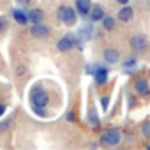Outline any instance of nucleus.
<instances>
[{
    "label": "nucleus",
    "instance_id": "nucleus-1",
    "mask_svg": "<svg viewBox=\"0 0 150 150\" xmlns=\"http://www.w3.org/2000/svg\"><path fill=\"white\" fill-rule=\"evenodd\" d=\"M57 14H58V20L64 25H67V27H72L74 23H76V11H74L72 7H69V6H60Z\"/></svg>",
    "mask_w": 150,
    "mask_h": 150
},
{
    "label": "nucleus",
    "instance_id": "nucleus-2",
    "mask_svg": "<svg viewBox=\"0 0 150 150\" xmlns=\"http://www.w3.org/2000/svg\"><path fill=\"white\" fill-rule=\"evenodd\" d=\"M30 99H32V106L34 108H44L48 104L50 96H48V92L42 87H35L32 90V94H30Z\"/></svg>",
    "mask_w": 150,
    "mask_h": 150
},
{
    "label": "nucleus",
    "instance_id": "nucleus-3",
    "mask_svg": "<svg viewBox=\"0 0 150 150\" xmlns=\"http://www.w3.org/2000/svg\"><path fill=\"white\" fill-rule=\"evenodd\" d=\"M120 132L118 131H106V132H103L101 134V141L104 143V145H110V146H115V145H118L120 143Z\"/></svg>",
    "mask_w": 150,
    "mask_h": 150
},
{
    "label": "nucleus",
    "instance_id": "nucleus-4",
    "mask_svg": "<svg viewBox=\"0 0 150 150\" xmlns=\"http://www.w3.org/2000/svg\"><path fill=\"white\" fill-rule=\"evenodd\" d=\"M129 42H131V48H132L136 53H141V51L146 48V42H148V41H146V37H145L143 34H136V35L131 37Z\"/></svg>",
    "mask_w": 150,
    "mask_h": 150
},
{
    "label": "nucleus",
    "instance_id": "nucleus-5",
    "mask_svg": "<svg viewBox=\"0 0 150 150\" xmlns=\"http://www.w3.org/2000/svg\"><path fill=\"white\" fill-rule=\"evenodd\" d=\"M74 42H76V41H74V37H72V35H64V37L58 41V44H57V46H58V50H60V51H69V50L74 46Z\"/></svg>",
    "mask_w": 150,
    "mask_h": 150
},
{
    "label": "nucleus",
    "instance_id": "nucleus-6",
    "mask_svg": "<svg viewBox=\"0 0 150 150\" xmlns=\"http://www.w3.org/2000/svg\"><path fill=\"white\" fill-rule=\"evenodd\" d=\"M134 90H136V94H139V96H146V94L150 92V85H148L146 80H136Z\"/></svg>",
    "mask_w": 150,
    "mask_h": 150
},
{
    "label": "nucleus",
    "instance_id": "nucleus-7",
    "mask_svg": "<svg viewBox=\"0 0 150 150\" xmlns=\"http://www.w3.org/2000/svg\"><path fill=\"white\" fill-rule=\"evenodd\" d=\"M94 78H96L97 85H104L106 80H108V69L106 67H99L97 71H94Z\"/></svg>",
    "mask_w": 150,
    "mask_h": 150
},
{
    "label": "nucleus",
    "instance_id": "nucleus-8",
    "mask_svg": "<svg viewBox=\"0 0 150 150\" xmlns=\"http://www.w3.org/2000/svg\"><path fill=\"white\" fill-rule=\"evenodd\" d=\"M90 7H92L90 0H76V11L80 13V16H87Z\"/></svg>",
    "mask_w": 150,
    "mask_h": 150
},
{
    "label": "nucleus",
    "instance_id": "nucleus-9",
    "mask_svg": "<svg viewBox=\"0 0 150 150\" xmlns=\"http://www.w3.org/2000/svg\"><path fill=\"white\" fill-rule=\"evenodd\" d=\"M32 34L35 37H46L50 34V28L46 25H41V23H34V28H32Z\"/></svg>",
    "mask_w": 150,
    "mask_h": 150
},
{
    "label": "nucleus",
    "instance_id": "nucleus-10",
    "mask_svg": "<svg viewBox=\"0 0 150 150\" xmlns=\"http://www.w3.org/2000/svg\"><path fill=\"white\" fill-rule=\"evenodd\" d=\"M118 51L117 50H111V48H108V50H104V60L108 62V64H117L118 62Z\"/></svg>",
    "mask_w": 150,
    "mask_h": 150
},
{
    "label": "nucleus",
    "instance_id": "nucleus-11",
    "mask_svg": "<svg viewBox=\"0 0 150 150\" xmlns=\"http://www.w3.org/2000/svg\"><path fill=\"white\" fill-rule=\"evenodd\" d=\"M90 20L92 21H99V20H103V16H104V11H103V7L101 6H94V7H90Z\"/></svg>",
    "mask_w": 150,
    "mask_h": 150
},
{
    "label": "nucleus",
    "instance_id": "nucleus-12",
    "mask_svg": "<svg viewBox=\"0 0 150 150\" xmlns=\"http://www.w3.org/2000/svg\"><path fill=\"white\" fill-rule=\"evenodd\" d=\"M13 18H14V21H16L18 25H25V23L28 21L27 13H23V11H20V9H14V11H13Z\"/></svg>",
    "mask_w": 150,
    "mask_h": 150
},
{
    "label": "nucleus",
    "instance_id": "nucleus-13",
    "mask_svg": "<svg viewBox=\"0 0 150 150\" xmlns=\"http://www.w3.org/2000/svg\"><path fill=\"white\" fill-rule=\"evenodd\" d=\"M27 18H28V21H32V23H41V20H42V11H41V9H32V11L27 14Z\"/></svg>",
    "mask_w": 150,
    "mask_h": 150
},
{
    "label": "nucleus",
    "instance_id": "nucleus-14",
    "mask_svg": "<svg viewBox=\"0 0 150 150\" xmlns=\"http://www.w3.org/2000/svg\"><path fill=\"white\" fill-rule=\"evenodd\" d=\"M131 18H132V9L131 7H124V9L118 11V20L120 21H129Z\"/></svg>",
    "mask_w": 150,
    "mask_h": 150
},
{
    "label": "nucleus",
    "instance_id": "nucleus-15",
    "mask_svg": "<svg viewBox=\"0 0 150 150\" xmlns=\"http://www.w3.org/2000/svg\"><path fill=\"white\" fill-rule=\"evenodd\" d=\"M103 27L106 28V30H113L115 28V20L113 18H106V16H103Z\"/></svg>",
    "mask_w": 150,
    "mask_h": 150
},
{
    "label": "nucleus",
    "instance_id": "nucleus-16",
    "mask_svg": "<svg viewBox=\"0 0 150 150\" xmlns=\"http://www.w3.org/2000/svg\"><path fill=\"white\" fill-rule=\"evenodd\" d=\"M7 28V25H6V20L4 18H0V32H2V30H6Z\"/></svg>",
    "mask_w": 150,
    "mask_h": 150
},
{
    "label": "nucleus",
    "instance_id": "nucleus-17",
    "mask_svg": "<svg viewBox=\"0 0 150 150\" xmlns=\"http://www.w3.org/2000/svg\"><path fill=\"white\" fill-rule=\"evenodd\" d=\"M103 106L108 108V97H103Z\"/></svg>",
    "mask_w": 150,
    "mask_h": 150
},
{
    "label": "nucleus",
    "instance_id": "nucleus-18",
    "mask_svg": "<svg viewBox=\"0 0 150 150\" xmlns=\"http://www.w3.org/2000/svg\"><path fill=\"white\" fill-rule=\"evenodd\" d=\"M143 132H145V136H148V125L145 124V127H143Z\"/></svg>",
    "mask_w": 150,
    "mask_h": 150
},
{
    "label": "nucleus",
    "instance_id": "nucleus-19",
    "mask_svg": "<svg viewBox=\"0 0 150 150\" xmlns=\"http://www.w3.org/2000/svg\"><path fill=\"white\" fill-rule=\"evenodd\" d=\"M4 111H6V106H2V104H0V115H2Z\"/></svg>",
    "mask_w": 150,
    "mask_h": 150
},
{
    "label": "nucleus",
    "instance_id": "nucleus-20",
    "mask_svg": "<svg viewBox=\"0 0 150 150\" xmlns=\"http://www.w3.org/2000/svg\"><path fill=\"white\" fill-rule=\"evenodd\" d=\"M18 2H21V4H28V2H32V0H18Z\"/></svg>",
    "mask_w": 150,
    "mask_h": 150
},
{
    "label": "nucleus",
    "instance_id": "nucleus-21",
    "mask_svg": "<svg viewBox=\"0 0 150 150\" xmlns=\"http://www.w3.org/2000/svg\"><path fill=\"white\" fill-rule=\"evenodd\" d=\"M117 2H118V4H127L129 0H117Z\"/></svg>",
    "mask_w": 150,
    "mask_h": 150
}]
</instances>
